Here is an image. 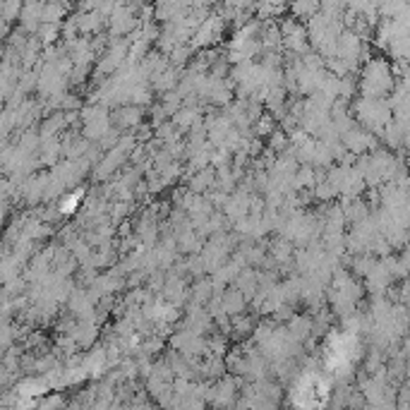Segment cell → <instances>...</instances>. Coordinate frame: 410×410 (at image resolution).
I'll list each match as a JSON object with an SVG mask.
<instances>
[{"mask_svg":"<svg viewBox=\"0 0 410 410\" xmlns=\"http://www.w3.org/2000/svg\"><path fill=\"white\" fill-rule=\"evenodd\" d=\"M324 401H326V384L314 374L305 377L293 391V403L298 410H319Z\"/></svg>","mask_w":410,"mask_h":410,"instance_id":"1","label":"cell"},{"mask_svg":"<svg viewBox=\"0 0 410 410\" xmlns=\"http://www.w3.org/2000/svg\"><path fill=\"white\" fill-rule=\"evenodd\" d=\"M357 350V338L353 334H336L326 346V360L331 370H341L353 362Z\"/></svg>","mask_w":410,"mask_h":410,"instance_id":"2","label":"cell"}]
</instances>
